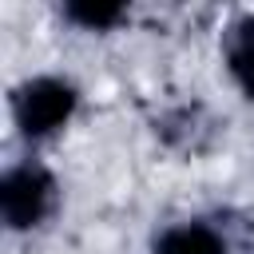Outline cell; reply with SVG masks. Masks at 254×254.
Wrapping results in <instances>:
<instances>
[{"label": "cell", "mask_w": 254, "mask_h": 254, "mask_svg": "<svg viewBox=\"0 0 254 254\" xmlns=\"http://www.w3.org/2000/svg\"><path fill=\"white\" fill-rule=\"evenodd\" d=\"M52 194H56V183L44 167H16L4 175L0 183V210H4V222L12 230H28L36 226L48 210H52Z\"/></svg>", "instance_id": "6da1fadb"}, {"label": "cell", "mask_w": 254, "mask_h": 254, "mask_svg": "<svg viewBox=\"0 0 254 254\" xmlns=\"http://www.w3.org/2000/svg\"><path fill=\"white\" fill-rule=\"evenodd\" d=\"M155 254H226V246L210 226L187 222V226H171L155 242Z\"/></svg>", "instance_id": "277c9868"}, {"label": "cell", "mask_w": 254, "mask_h": 254, "mask_svg": "<svg viewBox=\"0 0 254 254\" xmlns=\"http://www.w3.org/2000/svg\"><path fill=\"white\" fill-rule=\"evenodd\" d=\"M71 107H75L71 83L52 79V75L32 79V83H24L16 91V119H20L24 135H48V131H56L71 115Z\"/></svg>", "instance_id": "7a4b0ae2"}, {"label": "cell", "mask_w": 254, "mask_h": 254, "mask_svg": "<svg viewBox=\"0 0 254 254\" xmlns=\"http://www.w3.org/2000/svg\"><path fill=\"white\" fill-rule=\"evenodd\" d=\"M226 64L246 99H254V16H238L226 32Z\"/></svg>", "instance_id": "3957f363"}, {"label": "cell", "mask_w": 254, "mask_h": 254, "mask_svg": "<svg viewBox=\"0 0 254 254\" xmlns=\"http://www.w3.org/2000/svg\"><path fill=\"white\" fill-rule=\"evenodd\" d=\"M67 16L83 28H111L115 20H123V4H91V0H75L67 4Z\"/></svg>", "instance_id": "5b68a950"}]
</instances>
